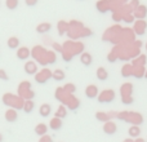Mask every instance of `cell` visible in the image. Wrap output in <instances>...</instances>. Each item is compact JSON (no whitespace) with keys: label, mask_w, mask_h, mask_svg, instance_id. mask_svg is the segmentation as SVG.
Wrapping results in <instances>:
<instances>
[{"label":"cell","mask_w":147,"mask_h":142,"mask_svg":"<svg viewBox=\"0 0 147 142\" xmlns=\"http://www.w3.org/2000/svg\"><path fill=\"white\" fill-rule=\"evenodd\" d=\"M130 74H132V70H130V67L128 66V65H125L124 67H123V76H130Z\"/></svg>","instance_id":"cell-27"},{"label":"cell","mask_w":147,"mask_h":142,"mask_svg":"<svg viewBox=\"0 0 147 142\" xmlns=\"http://www.w3.org/2000/svg\"><path fill=\"white\" fill-rule=\"evenodd\" d=\"M34 107H35V103L32 102V99H27V101H25V103H23V111L26 112V114H30V112L34 111Z\"/></svg>","instance_id":"cell-18"},{"label":"cell","mask_w":147,"mask_h":142,"mask_svg":"<svg viewBox=\"0 0 147 142\" xmlns=\"http://www.w3.org/2000/svg\"><path fill=\"white\" fill-rule=\"evenodd\" d=\"M48 128L49 127H47L44 123H40V124H38L35 127V133L39 136V137H43V136L47 135V132H48Z\"/></svg>","instance_id":"cell-13"},{"label":"cell","mask_w":147,"mask_h":142,"mask_svg":"<svg viewBox=\"0 0 147 142\" xmlns=\"http://www.w3.org/2000/svg\"><path fill=\"white\" fill-rule=\"evenodd\" d=\"M52 30V25L48 22H43L36 26V32L38 34H48Z\"/></svg>","instance_id":"cell-10"},{"label":"cell","mask_w":147,"mask_h":142,"mask_svg":"<svg viewBox=\"0 0 147 142\" xmlns=\"http://www.w3.org/2000/svg\"><path fill=\"white\" fill-rule=\"evenodd\" d=\"M30 49L26 48V47H20L17 49V58L21 61H27L30 58Z\"/></svg>","instance_id":"cell-5"},{"label":"cell","mask_w":147,"mask_h":142,"mask_svg":"<svg viewBox=\"0 0 147 142\" xmlns=\"http://www.w3.org/2000/svg\"><path fill=\"white\" fill-rule=\"evenodd\" d=\"M62 119H59V118H56L54 116L53 119H51V122H49V127H51L52 131H59L62 128Z\"/></svg>","instance_id":"cell-11"},{"label":"cell","mask_w":147,"mask_h":142,"mask_svg":"<svg viewBox=\"0 0 147 142\" xmlns=\"http://www.w3.org/2000/svg\"><path fill=\"white\" fill-rule=\"evenodd\" d=\"M124 142H134V141H133V138H129V140H125Z\"/></svg>","instance_id":"cell-32"},{"label":"cell","mask_w":147,"mask_h":142,"mask_svg":"<svg viewBox=\"0 0 147 142\" xmlns=\"http://www.w3.org/2000/svg\"><path fill=\"white\" fill-rule=\"evenodd\" d=\"M7 44H8V48L9 49H18L20 48V39H18L17 36H12V38L8 39Z\"/></svg>","instance_id":"cell-15"},{"label":"cell","mask_w":147,"mask_h":142,"mask_svg":"<svg viewBox=\"0 0 147 142\" xmlns=\"http://www.w3.org/2000/svg\"><path fill=\"white\" fill-rule=\"evenodd\" d=\"M52 74H53V72H51L49 70H43L41 72H38V74L35 75L36 83H39V84H45L47 81H48L49 79L52 78Z\"/></svg>","instance_id":"cell-2"},{"label":"cell","mask_w":147,"mask_h":142,"mask_svg":"<svg viewBox=\"0 0 147 142\" xmlns=\"http://www.w3.org/2000/svg\"><path fill=\"white\" fill-rule=\"evenodd\" d=\"M146 49H147V45H146Z\"/></svg>","instance_id":"cell-34"},{"label":"cell","mask_w":147,"mask_h":142,"mask_svg":"<svg viewBox=\"0 0 147 142\" xmlns=\"http://www.w3.org/2000/svg\"><path fill=\"white\" fill-rule=\"evenodd\" d=\"M39 142H53V138L51 137V136H43V137H40V140Z\"/></svg>","instance_id":"cell-28"},{"label":"cell","mask_w":147,"mask_h":142,"mask_svg":"<svg viewBox=\"0 0 147 142\" xmlns=\"http://www.w3.org/2000/svg\"><path fill=\"white\" fill-rule=\"evenodd\" d=\"M97 9L101 13L107 12V9H109V1H107V0H101V1H98L97 3Z\"/></svg>","instance_id":"cell-19"},{"label":"cell","mask_w":147,"mask_h":142,"mask_svg":"<svg viewBox=\"0 0 147 142\" xmlns=\"http://www.w3.org/2000/svg\"><path fill=\"white\" fill-rule=\"evenodd\" d=\"M146 27L145 22H137L136 25V31L138 32V35H143V28Z\"/></svg>","instance_id":"cell-25"},{"label":"cell","mask_w":147,"mask_h":142,"mask_svg":"<svg viewBox=\"0 0 147 142\" xmlns=\"http://www.w3.org/2000/svg\"><path fill=\"white\" fill-rule=\"evenodd\" d=\"M96 74H97V79L101 81H105L109 79V72H107V70L105 67H98Z\"/></svg>","instance_id":"cell-14"},{"label":"cell","mask_w":147,"mask_h":142,"mask_svg":"<svg viewBox=\"0 0 147 142\" xmlns=\"http://www.w3.org/2000/svg\"><path fill=\"white\" fill-rule=\"evenodd\" d=\"M23 70L27 75H36L38 74V65L34 61H26L25 66H23Z\"/></svg>","instance_id":"cell-3"},{"label":"cell","mask_w":147,"mask_h":142,"mask_svg":"<svg viewBox=\"0 0 147 142\" xmlns=\"http://www.w3.org/2000/svg\"><path fill=\"white\" fill-rule=\"evenodd\" d=\"M18 4H20L18 0H7V1H5V5H7V8L9 10H14L16 8L18 7Z\"/></svg>","instance_id":"cell-23"},{"label":"cell","mask_w":147,"mask_h":142,"mask_svg":"<svg viewBox=\"0 0 147 142\" xmlns=\"http://www.w3.org/2000/svg\"><path fill=\"white\" fill-rule=\"evenodd\" d=\"M134 142H145V140H142V138H140V137H138V140H136Z\"/></svg>","instance_id":"cell-31"},{"label":"cell","mask_w":147,"mask_h":142,"mask_svg":"<svg viewBox=\"0 0 147 142\" xmlns=\"http://www.w3.org/2000/svg\"><path fill=\"white\" fill-rule=\"evenodd\" d=\"M80 62L84 65V66H90L92 62H93V57H92V54L89 53H81L80 56Z\"/></svg>","instance_id":"cell-12"},{"label":"cell","mask_w":147,"mask_h":142,"mask_svg":"<svg viewBox=\"0 0 147 142\" xmlns=\"http://www.w3.org/2000/svg\"><path fill=\"white\" fill-rule=\"evenodd\" d=\"M146 12H147L146 7H143V5H140V7L136 9V17H138V18H145V17H146Z\"/></svg>","instance_id":"cell-20"},{"label":"cell","mask_w":147,"mask_h":142,"mask_svg":"<svg viewBox=\"0 0 147 142\" xmlns=\"http://www.w3.org/2000/svg\"><path fill=\"white\" fill-rule=\"evenodd\" d=\"M66 78V75H65V71L63 70H56V71H53V74H52V79L53 80H56V81H61V80H63V79Z\"/></svg>","instance_id":"cell-17"},{"label":"cell","mask_w":147,"mask_h":142,"mask_svg":"<svg viewBox=\"0 0 147 142\" xmlns=\"http://www.w3.org/2000/svg\"><path fill=\"white\" fill-rule=\"evenodd\" d=\"M67 115V110L65 106H59L58 110L56 111V118H59V119H62V118H66Z\"/></svg>","instance_id":"cell-22"},{"label":"cell","mask_w":147,"mask_h":142,"mask_svg":"<svg viewBox=\"0 0 147 142\" xmlns=\"http://www.w3.org/2000/svg\"><path fill=\"white\" fill-rule=\"evenodd\" d=\"M96 118H97V120H99V122H105V123L110 122V116L106 114V112H101V111H98V112L96 114Z\"/></svg>","instance_id":"cell-21"},{"label":"cell","mask_w":147,"mask_h":142,"mask_svg":"<svg viewBox=\"0 0 147 142\" xmlns=\"http://www.w3.org/2000/svg\"><path fill=\"white\" fill-rule=\"evenodd\" d=\"M128 135H129V137L132 138H138L141 135V129L138 125H132V127L128 129Z\"/></svg>","instance_id":"cell-16"},{"label":"cell","mask_w":147,"mask_h":142,"mask_svg":"<svg viewBox=\"0 0 147 142\" xmlns=\"http://www.w3.org/2000/svg\"><path fill=\"white\" fill-rule=\"evenodd\" d=\"M115 60H116V57H115L114 56V53H111V54H110V56H109V61H115Z\"/></svg>","instance_id":"cell-30"},{"label":"cell","mask_w":147,"mask_h":142,"mask_svg":"<svg viewBox=\"0 0 147 142\" xmlns=\"http://www.w3.org/2000/svg\"><path fill=\"white\" fill-rule=\"evenodd\" d=\"M3 140H4V138H3V135L0 133V142H3Z\"/></svg>","instance_id":"cell-33"},{"label":"cell","mask_w":147,"mask_h":142,"mask_svg":"<svg viewBox=\"0 0 147 142\" xmlns=\"http://www.w3.org/2000/svg\"><path fill=\"white\" fill-rule=\"evenodd\" d=\"M116 131H117V127H116V124L115 123H112V122H107V123H105V125H103V132L106 133V135H115L116 133Z\"/></svg>","instance_id":"cell-8"},{"label":"cell","mask_w":147,"mask_h":142,"mask_svg":"<svg viewBox=\"0 0 147 142\" xmlns=\"http://www.w3.org/2000/svg\"><path fill=\"white\" fill-rule=\"evenodd\" d=\"M66 30H67V23L63 22V21L58 22V32H59V35H63V34L66 32Z\"/></svg>","instance_id":"cell-24"},{"label":"cell","mask_w":147,"mask_h":142,"mask_svg":"<svg viewBox=\"0 0 147 142\" xmlns=\"http://www.w3.org/2000/svg\"><path fill=\"white\" fill-rule=\"evenodd\" d=\"M0 80H4V81L9 80V75L7 74V71L3 69H0Z\"/></svg>","instance_id":"cell-26"},{"label":"cell","mask_w":147,"mask_h":142,"mask_svg":"<svg viewBox=\"0 0 147 142\" xmlns=\"http://www.w3.org/2000/svg\"><path fill=\"white\" fill-rule=\"evenodd\" d=\"M51 112H52V106L49 103H43L40 106V109H39V115L41 118H48L51 115Z\"/></svg>","instance_id":"cell-9"},{"label":"cell","mask_w":147,"mask_h":142,"mask_svg":"<svg viewBox=\"0 0 147 142\" xmlns=\"http://www.w3.org/2000/svg\"><path fill=\"white\" fill-rule=\"evenodd\" d=\"M26 4L28 5V7H34V5H36V3H38V0H25Z\"/></svg>","instance_id":"cell-29"},{"label":"cell","mask_w":147,"mask_h":142,"mask_svg":"<svg viewBox=\"0 0 147 142\" xmlns=\"http://www.w3.org/2000/svg\"><path fill=\"white\" fill-rule=\"evenodd\" d=\"M85 96L88 97V98H96V97H98V88H97V85L90 84V85L86 87L85 88Z\"/></svg>","instance_id":"cell-7"},{"label":"cell","mask_w":147,"mask_h":142,"mask_svg":"<svg viewBox=\"0 0 147 142\" xmlns=\"http://www.w3.org/2000/svg\"><path fill=\"white\" fill-rule=\"evenodd\" d=\"M115 99V92L114 91H103L98 96L99 102H111Z\"/></svg>","instance_id":"cell-4"},{"label":"cell","mask_w":147,"mask_h":142,"mask_svg":"<svg viewBox=\"0 0 147 142\" xmlns=\"http://www.w3.org/2000/svg\"><path fill=\"white\" fill-rule=\"evenodd\" d=\"M18 119V112L16 109H9L5 111V120L8 123H14Z\"/></svg>","instance_id":"cell-6"},{"label":"cell","mask_w":147,"mask_h":142,"mask_svg":"<svg viewBox=\"0 0 147 142\" xmlns=\"http://www.w3.org/2000/svg\"><path fill=\"white\" fill-rule=\"evenodd\" d=\"M3 101H4L5 105L12 106L13 109H16V110H22L23 109V103H25V102H22L20 99V97H18V98H16L14 94H10V93H5Z\"/></svg>","instance_id":"cell-1"}]
</instances>
